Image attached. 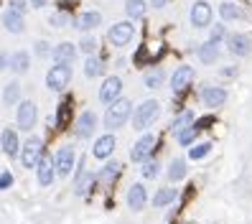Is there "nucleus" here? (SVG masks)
<instances>
[{"label":"nucleus","mask_w":252,"mask_h":224,"mask_svg":"<svg viewBox=\"0 0 252 224\" xmlns=\"http://www.w3.org/2000/svg\"><path fill=\"white\" fill-rule=\"evenodd\" d=\"M191 23H194L196 28H206L212 23V5L206 3V0L194 3V8H191Z\"/></svg>","instance_id":"9"},{"label":"nucleus","mask_w":252,"mask_h":224,"mask_svg":"<svg viewBox=\"0 0 252 224\" xmlns=\"http://www.w3.org/2000/svg\"><path fill=\"white\" fill-rule=\"evenodd\" d=\"M130 115H132V102L130 99H115L107 107V112H105V128L107 130L123 128L130 120Z\"/></svg>","instance_id":"2"},{"label":"nucleus","mask_w":252,"mask_h":224,"mask_svg":"<svg viewBox=\"0 0 252 224\" xmlns=\"http://www.w3.org/2000/svg\"><path fill=\"white\" fill-rule=\"evenodd\" d=\"M115 145H117L115 135H102V138H97V140H94L92 153H94L99 160H102V158H110V156L115 153Z\"/></svg>","instance_id":"15"},{"label":"nucleus","mask_w":252,"mask_h":224,"mask_svg":"<svg viewBox=\"0 0 252 224\" xmlns=\"http://www.w3.org/2000/svg\"><path fill=\"white\" fill-rule=\"evenodd\" d=\"M69 120H71V102L64 99L62 104H59V110H56V125L59 128H66Z\"/></svg>","instance_id":"27"},{"label":"nucleus","mask_w":252,"mask_h":224,"mask_svg":"<svg viewBox=\"0 0 252 224\" xmlns=\"http://www.w3.org/2000/svg\"><path fill=\"white\" fill-rule=\"evenodd\" d=\"M36 176H38V186H51V181H54V160L41 156L38 166H36Z\"/></svg>","instance_id":"16"},{"label":"nucleus","mask_w":252,"mask_h":224,"mask_svg":"<svg viewBox=\"0 0 252 224\" xmlns=\"http://www.w3.org/2000/svg\"><path fill=\"white\" fill-rule=\"evenodd\" d=\"M49 23H51L54 28H62V26H66V23H69V16H66V13H62V10H59V13H54V16L49 18Z\"/></svg>","instance_id":"36"},{"label":"nucleus","mask_w":252,"mask_h":224,"mask_svg":"<svg viewBox=\"0 0 252 224\" xmlns=\"http://www.w3.org/2000/svg\"><path fill=\"white\" fill-rule=\"evenodd\" d=\"M94 49H97V41L94 38H84L82 41V51L84 54H94Z\"/></svg>","instance_id":"39"},{"label":"nucleus","mask_w":252,"mask_h":224,"mask_svg":"<svg viewBox=\"0 0 252 224\" xmlns=\"http://www.w3.org/2000/svg\"><path fill=\"white\" fill-rule=\"evenodd\" d=\"M201 102L206 104V107H219V104L227 102V92L221 87H206L201 92Z\"/></svg>","instance_id":"17"},{"label":"nucleus","mask_w":252,"mask_h":224,"mask_svg":"<svg viewBox=\"0 0 252 224\" xmlns=\"http://www.w3.org/2000/svg\"><path fill=\"white\" fill-rule=\"evenodd\" d=\"M196 135H199V128L191 125V128H186L184 132H179V143H181V145H191Z\"/></svg>","instance_id":"34"},{"label":"nucleus","mask_w":252,"mask_h":224,"mask_svg":"<svg viewBox=\"0 0 252 224\" xmlns=\"http://www.w3.org/2000/svg\"><path fill=\"white\" fill-rule=\"evenodd\" d=\"M120 173H123V163L110 160L107 166H102V171H99V181L105 184V186H112L117 178H120Z\"/></svg>","instance_id":"20"},{"label":"nucleus","mask_w":252,"mask_h":224,"mask_svg":"<svg viewBox=\"0 0 252 224\" xmlns=\"http://www.w3.org/2000/svg\"><path fill=\"white\" fill-rule=\"evenodd\" d=\"M94 130H97V115H94L92 110L82 112L79 123H77V132H79V138H82V140L92 138V135H94Z\"/></svg>","instance_id":"12"},{"label":"nucleus","mask_w":252,"mask_h":224,"mask_svg":"<svg viewBox=\"0 0 252 224\" xmlns=\"http://www.w3.org/2000/svg\"><path fill=\"white\" fill-rule=\"evenodd\" d=\"M120 92H123L120 77H107L105 82H102V87H99V99L105 104H112L117 97H120Z\"/></svg>","instance_id":"8"},{"label":"nucleus","mask_w":252,"mask_h":224,"mask_svg":"<svg viewBox=\"0 0 252 224\" xmlns=\"http://www.w3.org/2000/svg\"><path fill=\"white\" fill-rule=\"evenodd\" d=\"M43 156V143L41 138H28L26 145H23V151H21V163L26 168H36L38 166V160Z\"/></svg>","instance_id":"5"},{"label":"nucleus","mask_w":252,"mask_h":224,"mask_svg":"<svg viewBox=\"0 0 252 224\" xmlns=\"http://www.w3.org/2000/svg\"><path fill=\"white\" fill-rule=\"evenodd\" d=\"M158 115H160V102L156 99H145L143 104H138V110H132L130 115V120H132V128L135 130H148L156 120H158Z\"/></svg>","instance_id":"1"},{"label":"nucleus","mask_w":252,"mask_h":224,"mask_svg":"<svg viewBox=\"0 0 252 224\" xmlns=\"http://www.w3.org/2000/svg\"><path fill=\"white\" fill-rule=\"evenodd\" d=\"M191 82H194V69H191V66H179V69L173 71V77H171L173 92H184Z\"/></svg>","instance_id":"13"},{"label":"nucleus","mask_w":252,"mask_h":224,"mask_svg":"<svg viewBox=\"0 0 252 224\" xmlns=\"http://www.w3.org/2000/svg\"><path fill=\"white\" fill-rule=\"evenodd\" d=\"M145 201H148L145 186H143V184H132L130 191H127V206L132 209V212H140V209L145 206Z\"/></svg>","instance_id":"14"},{"label":"nucleus","mask_w":252,"mask_h":224,"mask_svg":"<svg viewBox=\"0 0 252 224\" xmlns=\"http://www.w3.org/2000/svg\"><path fill=\"white\" fill-rule=\"evenodd\" d=\"M125 13L130 18H143L145 16V3H143V0H127V3H125Z\"/></svg>","instance_id":"31"},{"label":"nucleus","mask_w":252,"mask_h":224,"mask_svg":"<svg viewBox=\"0 0 252 224\" xmlns=\"http://www.w3.org/2000/svg\"><path fill=\"white\" fill-rule=\"evenodd\" d=\"M8 10H13V13H18V16H23V13L28 10V3H26V0H10V3H8Z\"/></svg>","instance_id":"38"},{"label":"nucleus","mask_w":252,"mask_h":224,"mask_svg":"<svg viewBox=\"0 0 252 224\" xmlns=\"http://www.w3.org/2000/svg\"><path fill=\"white\" fill-rule=\"evenodd\" d=\"M221 38H224V26H214L212 28V43H219Z\"/></svg>","instance_id":"41"},{"label":"nucleus","mask_w":252,"mask_h":224,"mask_svg":"<svg viewBox=\"0 0 252 224\" xmlns=\"http://www.w3.org/2000/svg\"><path fill=\"white\" fill-rule=\"evenodd\" d=\"M229 51H232L234 56H247V54L252 51V41H250V36H245V33H234V36H229Z\"/></svg>","instance_id":"18"},{"label":"nucleus","mask_w":252,"mask_h":224,"mask_svg":"<svg viewBox=\"0 0 252 224\" xmlns=\"http://www.w3.org/2000/svg\"><path fill=\"white\" fill-rule=\"evenodd\" d=\"M74 160H77V153H74V148L71 145H62L59 148V153L54 158V173L59 178H66L74 168Z\"/></svg>","instance_id":"3"},{"label":"nucleus","mask_w":252,"mask_h":224,"mask_svg":"<svg viewBox=\"0 0 252 224\" xmlns=\"http://www.w3.org/2000/svg\"><path fill=\"white\" fill-rule=\"evenodd\" d=\"M176 196H179V193H176V189H160L156 196H153V206H158V209H163V206H168V204H173L176 201Z\"/></svg>","instance_id":"25"},{"label":"nucleus","mask_w":252,"mask_h":224,"mask_svg":"<svg viewBox=\"0 0 252 224\" xmlns=\"http://www.w3.org/2000/svg\"><path fill=\"white\" fill-rule=\"evenodd\" d=\"M132 36H135V28H132V23H127V21L115 23V26L110 28V33H107V38H110L112 46H127V43L132 41Z\"/></svg>","instance_id":"6"},{"label":"nucleus","mask_w":252,"mask_h":224,"mask_svg":"<svg viewBox=\"0 0 252 224\" xmlns=\"http://www.w3.org/2000/svg\"><path fill=\"white\" fill-rule=\"evenodd\" d=\"M196 54H199V59H201L204 64H214L217 59H219V46H217V43H212V41H206V43H201V46H199Z\"/></svg>","instance_id":"24"},{"label":"nucleus","mask_w":252,"mask_h":224,"mask_svg":"<svg viewBox=\"0 0 252 224\" xmlns=\"http://www.w3.org/2000/svg\"><path fill=\"white\" fill-rule=\"evenodd\" d=\"M99 23H102V16L97 10H84L82 16L77 18V28H79V31H94Z\"/></svg>","instance_id":"21"},{"label":"nucleus","mask_w":252,"mask_h":224,"mask_svg":"<svg viewBox=\"0 0 252 224\" xmlns=\"http://www.w3.org/2000/svg\"><path fill=\"white\" fill-rule=\"evenodd\" d=\"M33 49H36L38 56H49V54H51V49H49V43H46V41H36V46H33Z\"/></svg>","instance_id":"40"},{"label":"nucleus","mask_w":252,"mask_h":224,"mask_svg":"<svg viewBox=\"0 0 252 224\" xmlns=\"http://www.w3.org/2000/svg\"><path fill=\"white\" fill-rule=\"evenodd\" d=\"M102 69H105V64H102L97 56H90V59H87V62H84V74H87V77H90V79L99 77V74H102Z\"/></svg>","instance_id":"30"},{"label":"nucleus","mask_w":252,"mask_h":224,"mask_svg":"<svg viewBox=\"0 0 252 224\" xmlns=\"http://www.w3.org/2000/svg\"><path fill=\"white\" fill-rule=\"evenodd\" d=\"M151 5H153V8H166L168 0H151Z\"/></svg>","instance_id":"44"},{"label":"nucleus","mask_w":252,"mask_h":224,"mask_svg":"<svg viewBox=\"0 0 252 224\" xmlns=\"http://www.w3.org/2000/svg\"><path fill=\"white\" fill-rule=\"evenodd\" d=\"M160 82H163V74H160V71H153V74H148V77H145V87H148V89L160 87Z\"/></svg>","instance_id":"37"},{"label":"nucleus","mask_w":252,"mask_h":224,"mask_svg":"<svg viewBox=\"0 0 252 224\" xmlns=\"http://www.w3.org/2000/svg\"><path fill=\"white\" fill-rule=\"evenodd\" d=\"M51 56H54V62H56V64L69 66V64L74 62V59H77V46H74V43H69V41L56 43V49L51 51Z\"/></svg>","instance_id":"11"},{"label":"nucleus","mask_w":252,"mask_h":224,"mask_svg":"<svg viewBox=\"0 0 252 224\" xmlns=\"http://www.w3.org/2000/svg\"><path fill=\"white\" fill-rule=\"evenodd\" d=\"M153 148H156V138H153V135H143L135 145H132L130 158L138 160V163H143V160H148V156L153 153Z\"/></svg>","instance_id":"10"},{"label":"nucleus","mask_w":252,"mask_h":224,"mask_svg":"<svg viewBox=\"0 0 252 224\" xmlns=\"http://www.w3.org/2000/svg\"><path fill=\"white\" fill-rule=\"evenodd\" d=\"M0 145H3V153L5 156H18V135H16V130H10V128H5L3 132H0Z\"/></svg>","instance_id":"19"},{"label":"nucleus","mask_w":252,"mask_h":224,"mask_svg":"<svg viewBox=\"0 0 252 224\" xmlns=\"http://www.w3.org/2000/svg\"><path fill=\"white\" fill-rule=\"evenodd\" d=\"M209 151H212V143H199L196 148H191V151H189V158L191 160H199L204 156H209Z\"/></svg>","instance_id":"33"},{"label":"nucleus","mask_w":252,"mask_h":224,"mask_svg":"<svg viewBox=\"0 0 252 224\" xmlns=\"http://www.w3.org/2000/svg\"><path fill=\"white\" fill-rule=\"evenodd\" d=\"M184 176H186V163L181 158H176L171 163V168H168V178H171V181H181Z\"/></svg>","instance_id":"32"},{"label":"nucleus","mask_w":252,"mask_h":224,"mask_svg":"<svg viewBox=\"0 0 252 224\" xmlns=\"http://www.w3.org/2000/svg\"><path fill=\"white\" fill-rule=\"evenodd\" d=\"M36 104L31 102V99H23V102H18V112H16V120H18V125H21V130H33V125H36Z\"/></svg>","instance_id":"7"},{"label":"nucleus","mask_w":252,"mask_h":224,"mask_svg":"<svg viewBox=\"0 0 252 224\" xmlns=\"http://www.w3.org/2000/svg\"><path fill=\"white\" fill-rule=\"evenodd\" d=\"M28 66H31V56H28V51H16V54L10 56L8 69H13L16 74H26Z\"/></svg>","instance_id":"22"},{"label":"nucleus","mask_w":252,"mask_h":224,"mask_svg":"<svg viewBox=\"0 0 252 224\" xmlns=\"http://www.w3.org/2000/svg\"><path fill=\"white\" fill-rule=\"evenodd\" d=\"M21 102V84L18 82H10L3 89V104H18Z\"/></svg>","instance_id":"26"},{"label":"nucleus","mask_w":252,"mask_h":224,"mask_svg":"<svg viewBox=\"0 0 252 224\" xmlns=\"http://www.w3.org/2000/svg\"><path fill=\"white\" fill-rule=\"evenodd\" d=\"M191 123H194V112H181L179 117H176V120H173V125H171V130L176 132V135H179V132H184L186 128H191Z\"/></svg>","instance_id":"28"},{"label":"nucleus","mask_w":252,"mask_h":224,"mask_svg":"<svg viewBox=\"0 0 252 224\" xmlns=\"http://www.w3.org/2000/svg\"><path fill=\"white\" fill-rule=\"evenodd\" d=\"M140 173H143V178H156L158 176V163L156 160H143Z\"/></svg>","instance_id":"35"},{"label":"nucleus","mask_w":252,"mask_h":224,"mask_svg":"<svg viewBox=\"0 0 252 224\" xmlns=\"http://www.w3.org/2000/svg\"><path fill=\"white\" fill-rule=\"evenodd\" d=\"M219 16L224 18V21H237V18H242L245 13L237 8L234 3H221V5H219Z\"/></svg>","instance_id":"29"},{"label":"nucleus","mask_w":252,"mask_h":224,"mask_svg":"<svg viewBox=\"0 0 252 224\" xmlns=\"http://www.w3.org/2000/svg\"><path fill=\"white\" fill-rule=\"evenodd\" d=\"M3 26H5V31H10V33H21L23 31V16H18V13H13V10H5L3 13Z\"/></svg>","instance_id":"23"},{"label":"nucleus","mask_w":252,"mask_h":224,"mask_svg":"<svg viewBox=\"0 0 252 224\" xmlns=\"http://www.w3.org/2000/svg\"><path fill=\"white\" fill-rule=\"evenodd\" d=\"M46 3H49V0H31V5H33V8H43Z\"/></svg>","instance_id":"45"},{"label":"nucleus","mask_w":252,"mask_h":224,"mask_svg":"<svg viewBox=\"0 0 252 224\" xmlns=\"http://www.w3.org/2000/svg\"><path fill=\"white\" fill-rule=\"evenodd\" d=\"M10 184H13V176H10V171H3V173H0V191L8 189Z\"/></svg>","instance_id":"42"},{"label":"nucleus","mask_w":252,"mask_h":224,"mask_svg":"<svg viewBox=\"0 0 252 224\" xmlns=\"http://www.w3.org/2000/svg\"><path fill=\"white\" fill-rule=\"evenodd\" d=\"M8 64H10V56H8L5 51H0V71H5Z\"/></svg>","instance_id":"43"},{"label":"nucleus","mask_w":252,"mask_h":224,"mask_svg":"<svg viewBox=\"0 0 252 224\" xmlns=\"http://www.w3.org/2000/svg\"><path fill=\"white\" fill-rule=\"evenodd\" d=\"M71 82V66H62V64H54L46 74V87L51 92H62L66 89V84Z\"/></svg>","instance_id":"4"}]
</instances>
